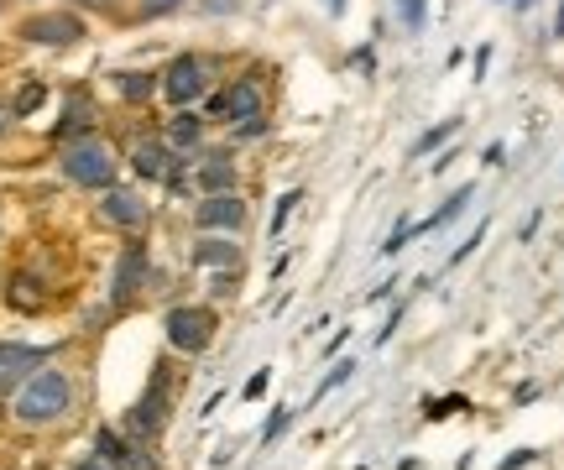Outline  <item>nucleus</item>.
<instances>
[{
  "label": "nucleus",
  "instance_id": "1",
  "mask_svg": "<svg viewBox=\"0 0 564 470\" xmlns=\"http://www.w3.org/2000/svg\"><path fill=\"white\" fill-rule=\"evenodd\" d=\"M6 408H11V418L21 423V429H53V423H63L68 413H74V376L47 361L11 392Z\"/></svg>",
  "mask_w": 564,
  "mask_h": 470
},
{
  "label": "nucleus",
  "instance_id": "2",
  "mask_svg": "<svg viewBox=\"0 0 564 470\" xmlns=\"http://www.w3.org/2000/svg\"><path fill=\"white\" fill-rule=\"evenodd\" d=\"M63 178L68 183H79V188H115V173H121V162H115V152L105 147L100 136H79V141H68L63 147Z\"/></svg>",
  "mask_w": 564,
  "mask_h": 470
},
{
  "label": "nucleus",
  "instance_id": "3",
  "mask_svg": "<svg viewBox=\"0 0 564 470\" xmlns=\"http://www.w3.org/2000/svg\"><path fill=\"white\" fill-rule=\"evenodd\" d=\"M162 329H168V345L183 350V356H204L209 340H215V309L209 303H178V309H168V319H162Z\"/></svg>",
  "mask_w": 564,
  "mask_h": 470
},
{
  "label": "nucleus",
  "instance_id": "4",
  "mask_svg": "<svg viewBox=\"0 0 564 470\" xmlns=\"http://www.w3.org/2000/svg\"><path fill=\"white\" fill-rule=\"evenodd\" d=\"M157 84H162V94H168L178 110H188L194 100L209 94V84H215V63H209L204 53H183V58H173L168 68H162Z\"/></svg>",
  "mask_w": 564,
  "mask_h": 470
},
{
  "label": "nucleus",
  "instance_id": "5",
  "mask_svg": "<svg viewBox=\"0 0 564 470\" xmlns=\"http://www.w3.org/2000/svg\"><path fill=\"white\" fill-rule=\"evenodd\" d=\"M21 37L42 42V47H74V42H84V16H74V11H42V16L21 21Z\"/></svg>",
  "mask_w": 564,
  "mask_h": 470
},
{
  "label": "nucleus",
  "instance_id": "6",
  "mask_svg": "<svg viewBox=\"0 0 564 470\" xmlns=\"http://www.w3.org/2000/svg\"><path fill=\"white\" fill-rule=\"evenodd\" d=\"M194 225L204 235H235L246 225V199L241 194H209L194 204Z\"/></svg>",
  "mask_w": 564,
  "mask_h": 470
},
{
  "label": "nucleus",
  "instance_id": "7",
  "mask_svg": "<svg viewBox=\"0 0 564 470\" xmlns=\"http://www.w3.org/2000/svg\"><path fill=\"white\" fill-rule=\"evenodd\" d=\"M220 110H225V121H230V126H241V121H256V115H267V79H262V74L235 79V84L220 94Z\"/></svg>",
  "mask_w": 564,
  "mask_h": 470
},
{
  "label": "nucleus",
  "instance_id": "8",
  "mask_svg": "<svg viewBox=\"0 0 564 470\" xmlns=\"http://www.w3.org/2000/svg\"><path fill=\"white\" fill-rule=\"evenodd\" d=\"M100 220L115 225V230H141V225L152 220V204L141 199L136 188H121V183H115V188H105V194H100Z\"/></svg>",
  "mask_w": 564,
  "mask_h": 470
},
{
  "label": "nucleus",
  "instance_id": "9",
  "mask_svg": "<svg viewBox=\"0 0 564 470\" xmlns=\"http://www.w3.org/2000/svg\"><path fill=\"white\" fill-rule=\"evenodd\" d=\"M37 366H47V350H37V345H0V397L11 403V392L27 382Z\"/></svg>",
  "mask_w": 564,
  "mask_h": 470
},
{
  "label": "nucleus",
  "instance_id": "10",
  "mask_svg": "<svg viewBox=\"0 0 564 470\" xmlns=\"http://www.w3.org/2000/svg\"><path fill=\"white\" fill-rule=\"evenodd\" d=\"M141 282H147V246H126L121 262H115V277H110V303L115 309H126V303L141 293Z\"/></svg>",
  "mask_w": 564,
  "mask_h": 470
},
{
  "label": "nucleus",
  "instance_id": "11",
  "mask_svg": "<svg viewBox=\"0 0 564 470\" xmlns=\"http://www.w3.org/2000/svg\"><path fill=\"white\" fill-rule=\"evenodd\" d=\"M131 168H136V178L173 183V173H178V157H173V147H168V141H152V136H141L136 147H131Z\"/></svg>",
  "mask_w": 564,
  "mask_h": 470
},
{
  "label": "nucleus",
  "instance_id": "12",
  "mask_svg": "<svg viewBox=\"0 0 564 470\" xmlns=\"http://www.w3.org/2000/svg\"><path fill=\"white\" fill-rule=\"evenodd\" d=\"M235 183H241V173H235V157L230 152H209L199 157V168H194V188L209 199V194H235Z\"/></svg>",
  "mask_w": 564,
  "mask_h": 470
},
{
  "label": "nucleus",
  "instance_id": "13",
  "mask_svg": "<svg viewBox=\"0 0 564 470\" xmlns=\"http://www.w3.org/2000/svg\"><path fill=\"white\" fill-rule=\"evenodd\" d=\"M162 423H168V382H157L147 387V397L131 408V434L136 439H152V434H162Z\"/></svg>",
  "mask_w": 564,
  "mask_h": 470
},
{
  "label": "nucleus",
  "instance_id": "14",
  "mask_svg": "<svg viewBox=\"0 0 564 470\" xmlns=\"http://www.w3.org/2000/svg\"><path fill=\"white\" fill-rule=\"evenodd\" d=\"M94 460H105L110 470H152L147 455H141L136 444H126L115 429H100V434H94Z\"/></svg>",
  "mask_w": 564,
  "mask_h": 470
},
{
  "label": "nucleus",
  "instance_id": "15",
  "mask_svg": "<svg viewBox=\"0 0 564 470\" xmlns=\"http://www.w3.org/2000/svg\"><path fill=\"white\" fill-rule=\"evenodd\" d=\"M194 267H225V272H241V246L235 235H204L194 246Z\"/></svg>",
  "mask_w": 564,
  "mask_h": 470
},
{
  "label": "nucleus",
  "instance_id": "16",
  "mask_svg": "<svg viewBox=\"0 0 564 470\" xmlns=\"http://www.w3.org/2000/svg\"><path fill=\"white\" fill-rule=\"evenodd\" d=\"M173 147V157L178 152H199L204 147V121H199V110H178L173 121H168V136H162Z\"/></svg>",
  "mask_w": 564,
  "mask_h": 470
},
{
  "label": "nucleus",
  "instance_id": "17",
  "mask_svg": "<svg viewBox=\"0 0 564 470\" xmlns=\"http://www.w3.org/2000/svg\"><path fill=\"white\" fill-rule=\"evenodd\" d=\"M115 89H121V100L141 105V100H152L162 84H157V74H131V68H126V74H115Z\"/></svg>",
  "mask_w": 564,
  "mask_h": 470
},
{
  "label": "nucleus",
  "instance_id": "18",
  "mask_svg": "<svg viewBox=\"0 0 564 470\" xmlns=\"http://www.w3.org/2000/svg\"><path fill=\"white\" fill-rule=\"evenodd\" d=\"M89 126H94V110H89V100H84V94H74V105L63 110V126H58V136H68V131H84V136H94Z\"/></svg>",
  "mask_w": 564,
  "mask_h": 470
},
{
  "label": "nucleus",
  "instance_id": "19",
  "mask_svg": "<svg viewBox=\"0 0 564 470\" xmlns=\"http://www.w3.org/2000/svg\"><path fill=\"white\" fill-rule=\"evenodd\" d=\"M465 204H470V188H455V194H450V204H444V209H439V215H429V220H423V225H413V235H423V230H434V225H444V220H460V215H465Z\"/></svg>",
  "mask_w": 564,
  "mask_h": 470
},
{
  "label": "nucleus",
  "instance_id": "20",
  "mask_svg": "<svg viewBox=\"0 0 564 470\" xmlns=\"http://www.w3.org/2000/svg\"><path fill=\"white\" fill-rule=\"evenodd\" d=\"M42 94H47V89H42L37 79H32V84H21V94H16V105H11V115H32V110L42 105Z\"/></svg>",
  "mask_w": 564,
  "mask_h": 470
},
{
  "label": "nucleus",
  "instance_id": "21",
  "mask_svg": "<svg viewBox=\"0 0 564 470\" xmlns=\"http://www.w3.org/2000/svg\"><path fill=\"white\" fill-rule=\"evenodd\" d=\"M455 131H460V121H444V126H434L429 136H418V147H413V152H418V157H423V152H434V147H439V141H450Z\"/></svg>",
  "mask_w": 564,
  "mask_h": 470
},
{
  "label": "nucleus",
  "instance_id": "22",
  "mask_svg": "<svg viewBox=\"0 0 564 470\" xmlns=\"http://www.w3.org/2000/svg\"><path fill=\"white\" fill-rule=\"evenodd\" d=\"M230 131H235V141H256V136L272 131V121H267V115H256V121H241V126H230Z\"/></svg>",
  "mask_w": 564,
  "mask_h": 470
},
{
  "label": "nucleus",
  "instance_id": "23",
  "mask_svg": "<svg viewBox=\"0 0 564 470\" xmlns=\"http://www.w3.org/2000/svg\"><path fill=\"white\" fill-rule=\"evenodd\" d=\"M397 16H403L408 32H418L423 27V0H397Z\"/></svg>",
  "mask_w": 564,
  "mask_h": 470
},
{
  "label": "nucleus",
  "instance_id": "24",
  "mask_svg": "<svg viewBox=\"0 0 564 470\" xmlns=\"http://www.w3.org/2000/svg\"><path fill=\"white\" fill-rule=\"evenodd\" d=\"M298 199H303L298 188H293V194H282V199H277V209H272V235H277L282 225H288V215H293V204H298Z\"/></svg>",
  "mask_w": 564,
  "mask_h": 470
},
{
  "label": "nucleus",
  "instance_id": "25",
  "mask_svg": "<svg viewBox=\"0 0 564 470\" xmlns=\"http://www.w3.org/2000/svg\"><path fill=\"white\" fill-rule=\"evenodd\" d=\"M350 371H356V366H350V361H340V366H335V371H329V376H324V382H319V392H314V403H319V397H324V392H335V387L345 382V376H350Z\"/></svg>",
  "mask_w": 564,
  "mask_h": 470
},
{
  "label": "nucleus",
  "instance_id": "26",
  "mask_svg": "<svg viewBox=\"0 0 564 470\" xmlns=\"http://www.w3.org/2000/svg\"><path fill=\"white\" fill-rule=\"evenodd\" d=\"M288 423H293V413H288V408H277V418H267V429H262V444H272L277 434H288Z\"/></svg>",
  "mask_w": 564,
  "mask_h": 470
},
{
  "label": "nucleus",
  "instance_id": "27",
  "mask_svg": "<svg viewBox=\"0 0 564 470\" xmlns=\"http://www.w3.org/2000/svg\"><path fill=\"white\" fill-rule=\"evenodd\" d=\"M178 6H183V0H141V16H168Z\"/></svg>",
  "mask_w": 564,
  "mask_h": 470
},
{
  "label": "nucleus",
  "instance_id": "28",
  "mask_svg": "<svg viewBox=\"0 0 564 470\" xmlns=\"http://www.w3.org/2000/svg\"><path fill=\"white\" fill-rule=\"evenodd\" d=\"M533 460H538V450H512V460H502V470H523Z\"/></svg>",
  "mask_w": 564,
  "mask_h": 470
},
{
  "label": "nucleus",
  "instance_id": "29",
  "mask_svg": "<svg viewBox=\"0 0 564 470\" xmlns=\"http://www.w3.org/2000/svg\"><path fill=\"white\" fill-rule=\"evenodd\" d=\"M267 382H272V376H267V371H256L251 382H246V397H262V392H267Z\"/></svg>",
  "mask_w": 564,
  "mask_h": 470
},
{
  "label": "nucleus",
  "instance_id": "30",
  "mask_svg": "<svg viewBox=\"0 0 564 470\" xmlns=\"http://www.w3.org/2000/svg\"><path fill=\"white\" fill-rule=\"evenodd\" d=\"M11 121H16V115H11V105H0V136L11 131Z\"/></svg>",
  "mask_w": 564,
  "mask_h": 470
},
{
  "label": "nucleus",
  "instance_id": "31",
  "mask_svg": "<svg viewBox=\"0 0 564 470\" xmlns=\"http://www.w3.org/2000/svg\"><path fill=\"white\" fill-rule=\"evenodd\" d=\"M74 470H110V465H105V460H94V455H89V460H79Z\"/></svg>",
  "mask_w": 564,
  "mask_h": 470
},
{
  "label": "nucleus",
  "instance_id": "32",
  "mask_svg": "<svg viewBox=\"0 0 564 470\" xmlns=\"http://www.w3.org/2000/svg\"><path fill=\"white\" fill-rule=\"evenodd\" d=\"M554 37H564V6H559V21H554Z\"/></svg>",
  "mask_w": 564,
  "mask_h": 470
},
{
  "label": "nucleus",
  "instance_id": "33",
  "mask_svg": "<svg viewBox=\"0 0 564 470\" xmlns=\"http://www.w3.org/2000/svg\"><path fill=\"white\" fill-rule=\"evenodd\" d=\"M74 6H110V0H74Z\"/></svg>",
  "mask_w": 564,
  "mask_h": 470
},
{
  "label": "nucleus",
  "instance_id": "34",
  "mask_svg": "<svg viewBox=\"0 0 564 470\" xmlns=\"http://www.w3.org/2000/svg\"><path fill=\"white\" fill-rule=\"evenodd\" d=\"M528 6H533V0H517V11H528Z\"/></svg>",
  "mask_w": 564,
  "mask_h": 470
},
{
  "label": "nucleus",
  "instance_id": "35",
  "mask_svg": "<svg viewBox=\"0 0 564 470\" xmlns=\"http://www.w3.org/2000/svg\"><path fill=\"white\" fill-rule=\"evenodd\" d=\"M0 403H6V397H0Z\"/></svg>",
  "mask_w": 564,
  "mask_h": 470
}]
</instances>
